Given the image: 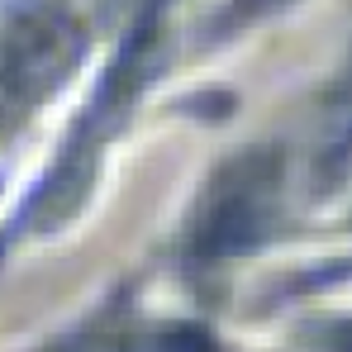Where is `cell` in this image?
Masks as SVG:
<instances>
[{
    "mask_svg": "<svg viewBox=\"0 0 352 352\" xmlns=\"http://www.w3.org/2000/svg\"><path fill=\"white\" fill-rule=\"evenodd\" d=\"M329 348H333V352H352V319H348V324H333Z\"/></svg>",
    "mask_w": 352,
    "mask_h": 352,
    "instance_id": "cell-5",
    "label": "cell"
},
{
    "mask_svg": "<svg viewBox=\"0 0 352 352\" xmlns=\"http://www.w3.org/2000/svg\"><path fill=\"white\" fill-rule=\"evenodd\" d=\"M86 34L67 0H0V138L76 67Z\"/></svg>",
    "mask_w": 352,
    "mask_h": 352,
    "instance_id": "cell-1",
    "label": "cell"
},
{
    "mask_svg": "<svg viewBox=\"0 0 352 352\" xmlns=\"http://www.w3.org/2000/svg\"><path fill=\"white\" fill-rule=\"evenodd\" d=\"M276 5H286V0H234V14H267V10H276Z\"/></svg>",
    "mask_w": 352,
    "mask_h": 352,
    "instance_id": "cell-4",
    "label": "cell"
},
{
    "mask_svg": "<svg viewBox=\"0 0 352 352\" xmlns=\"http://www.w3.org/2000/svg\"><path fill=\"white\" fill-rule=\"evenodd\" d=\"M76 352H214V338L190 324H129L91 333Z\"/></svg>",
    "mask_w": 352,
    "mask_h": 352,
    "instance_id": "cell-3",
    "label": "cell"
},
{
    "mask_svg": "<svg viewBox=\"0 0 352 352\" xmlns=\"http://www.w3.org/2000/svg\"><path fill=\"white\" fill-rule=\"evenodd\" d=\"M276 195H281V153L257 148L234 157L210 181L190 234H186V267L214 272L224 262L257 248L276 224Z\"/></svg>",
    "mask_w": 352,
    "mask_h": 352,
    "instance_id": "cell-2",
    "label": "cell"
}]
</instances>
